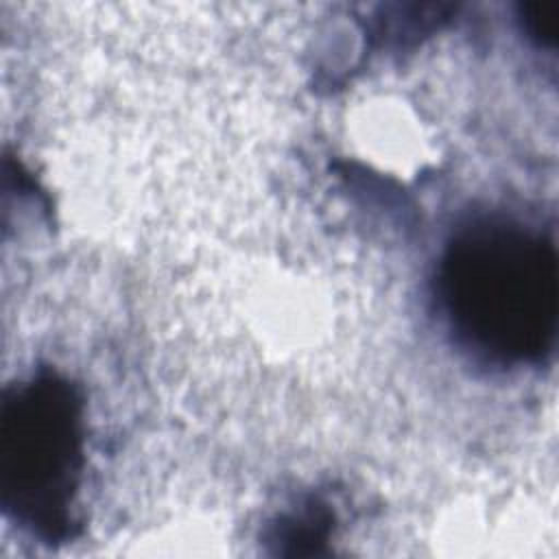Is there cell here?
Instances as JSON below:
<instances>
[{"label":"cell","instance_id":"obj_1","mask_svg":"<svg viewBox=\"0 0 559 559\" xmlns=\"http://www.w3.org/2000/svg\"><path fill=\"white\" fill-rule=\"evenodd\" d=\"M441 295L476 347L502 360H537L557 330L555 247L522 227L474 225L445 249Z\"/></svg>","mask_w":559,"mask_h":559},{"label":"cell","instance_id":"obj_2","mask_svg":"<svg viewBox=\"0 0 559 559\" xmlns=\"http://www.w3.org/2000/svg\"><path fill=\"white\" fill-rule=\"evenodd\" d=\"M83 465L81 397L57 373L7 391L0 413V500L20 524L59 537Z\"/></svg>","mask_w":559,"mask_h":559},{"label":"cell","instance_id":"obj_3","mask_svg":"<svg viewBox=\"0 0 559 559\" xmlns=\"http://www.w3.org/2000/svg\"><path fill=\"white\" fill-rule=\"evenodd\" d=\"M524 24L528 33L539 39L542 44L552 46L557 41V31H559V4L557 2H531L522 7Z\"/></svg>","mask_w":559,"mask_h":559}]
</instances>
